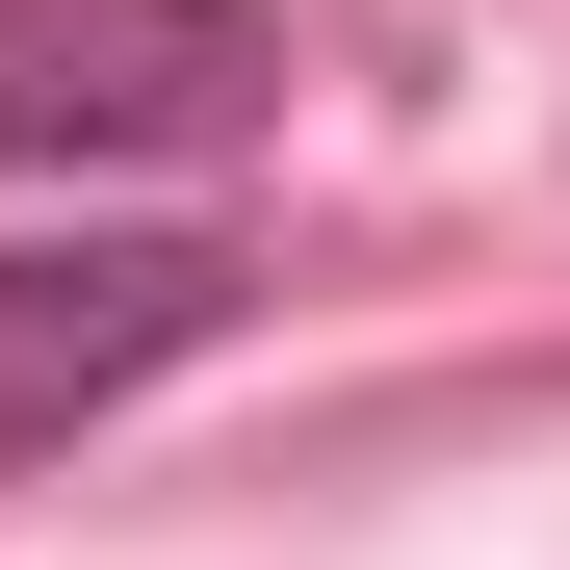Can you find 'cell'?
<instances>
[{"instance_id":"7a4b0ae2","label":"cell","mask_w":570,"mask_h":570,"mask_svg":"<svg viewBox=\"0 0 570 570\" xmlns=\"http://www.w3.org/2000/svg\"><path fill=\"white\" fill-rule=\"evenodd\" d=\"M234 312H259V259H234V234H27V259H0V441L130 415L156 363H208Z\"/></svg>"},{"instance_id":"6da1fadb","label":"cell","mask_w":570,"mask_h":570,"mask_svg":"<svg viewBox=\"0 0 570 570\" xmlns=\"http://www.w3.org/2000/svg\"><path fill=\"white\" fill-rule=\"evenodd\" d=\"M285 105L259 0H0V181H156Z\"/></svg>"}]
</instances>
